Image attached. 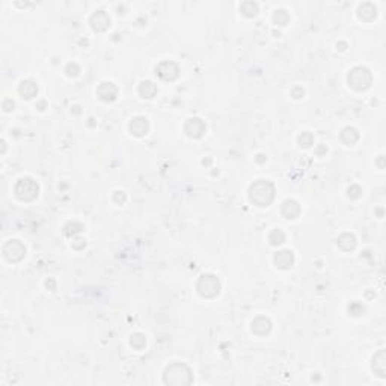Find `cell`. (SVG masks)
Returning <instances> with one entry per match:
<instances>
[{
  "label": "cell",
  "instance_id": "21",
  "mask_svg": "<svg viewBox=\"0 0 386 386\" xmlns=\"http://www.w3.org/2000/svg\"><path fill=\"white\" fill-rule=\"evenodd\" d=\"M285 238H287V236H285V233L282 231V230H273L271 231L270 234H268V241H270V244H273V246H281V244H284L285 243Z\"/></svg>",
  "mask_w": 386,
  "mask_h": 386
},
{
  "label": "cell",
  "instance_id": "7",
  "mask_svg": "<svg viewBox=\"0 0 386 386\" xmlns=\"http://www.w3.org/2000/svg\"><path fill=\"white\" fill-rule=\"evenodd\" d=\"M155 73H157V76L160 77L162 80L172 82V80H175V79L178 77L179 68H178V65H177L175 62H172V60H165V62H162L160 65L155 68Z\"/></svg>",
  "mask_w": 386,
  "mask_h": 386
},
{
  "label": "cell",
  "instance_id": "28",
  "mask_svg": "<svg viewBox=\"0 0 386 386\" xmlns=\"http://www.w3.org/2000/svg\"><path fill=\"white\" fill-rule=\"evenodd\" d=\"M347 195H349L350 199H357V198H360V195H362V189H360L357 184H353V186L349 187Z\"/></svg>",
  "mask_w": 386,
  "mask_h": 386
},
{
  "label": "cell",
  "instance_id": "11",
  "mask_svg": "<svg viewBox=\"0 0 386 386\" xmlns=\"http://www.w3.org/2000/svg\"><path fill=\"white\" fill-rule=\"evenodd\" d=\"M294 254L291 251H288V249H284V251H279L276 252L275 255V264L278 268L281 270H288L294 266Z\"/></svg>",
  "mask_w": 386,
  "mask_h": 386
},
{
  "label": "cell",
  "instance_id": "27",
  "mask_svg": "<svg viewBox=\"0 0 386 386\" xmlns=\"http://www.w3.org/2000/svg\"><path fill=\"white\" fill-rule=\"evenodd\" d=\"M65 73H66V76L68 77H76L79 73H80V68H79V65L77 63H68L66 65V68H65Z\"/></svg>",
  "mask_w": 386,
  "mask_h": 386
},
{
  "label": "cell",
  "instance_id": "12",
  "mask_svg": "<svg viewBox=\"0 0 386 386\" xmlns=\"http://www.w3.org/2000/svg\"><path fill=\"white\" fill-rule=\"evenodd\" d=\"M371 368H373L374 374H377L379 377H382V379L386 377V352L385 350H379L374 355Z\"/></svg>",
  "mask_w": 386,
  "mask_h": 386
},
{
  "label": "cell",
  "instance_id": "23",
  "mask_svg": "<svg viewBox=\"0 0 386 386\" xmlns=\"http://www.w3.org/2000/svg\"><path fill=\"white\" fill-rule=\"evenodd\" d=\"M288 21H290V15L287 14L285 9H278V11H275V14H273V23H275L276 26H287Z\"/></svg>",
  "mask_w": 386,
  "mask_h": 386
},
{
  "label": "cell",
  "instance_id": "19",
  "mask_svg": "<svg viewBox=\"0 0 386 386\" xmlns=\"http://www.w3.org/2000/svg\"><path fill=\"white\" fill-rule=\"evenodd\" d=\"M339 138H341V141L346 145L352 147V145H355L359 141V133H357V130L355 127H346L341 131V134H339Z\"/></svg>",
  "mask_w": 386,
  "mask_h": 386
},
{
  "label": "cell",
  "instance_id": "22",
  "mask_svg": "<svg viewBox=\"0 0 386 386\" xmlns=\"http://www.w3.org/2000/svg\"><path fill=\"white\" fill-rule=\"evenodd\" d=\"M240 12L246 17H255L258 12V5L255 2H244L240 6Z\"/></svg>",
  "mask_w": 386,
  "mask_h": 386
},
{
  "label": "cell",
  "instance_id": "14",
  "mask_svg": "<svg viewBox=\"0 0 386 386\" xmlns=\"http://www.w3.org/2000/svg\"><path fill=\"white\" fill-rule=\"evenodd\" d=\"M149 130V124L147 121V118L144 117H136L131 119L130 122V131L131 134L134 136H138V138H142V136H145Z\"/></svg>",
  "mask_w": 386,
  "mask_h": 386
},
{
  "label": "cell",
  "instance_id": "8",
  "mask_svg": "<svg viewBox=\"0 0 386 386\" xmlns=\"http://www.w3.org/2000/svg\"><path fill=\"white\" fill-rule=\"evenodd\" d=\"M184 131L186 134L189 136V138H193V139H199L204 136V133H206V124H204L202 119L199 118H192L186 122L184 125Z\"/></svg>",
  "mask_w": 386,
  "mask_h": 386
},
{
  "label": "cell",
  "instance_id": "24",
  "mask_svg": "<svg viewBox=\"0 0 386 386\" xmlns=\"http://www.w3.org/2000/svg\"><path fill=\"white\" fill-rule=\"evenodd\" d=\"M130 343H131L133 349L142 350V349L147 346V338H145V335H142V333H134V335L131 336V339H130Z\"/></svg>",
  "mask_w": 386,
  "mask_h": 386
},
{
  "label": "cell",
  "instance_id": "1",
  "mask_svg": "<svg viewBox=\"0 0 386 386\" xmlns=\"http://www.w3.org/2000/svg\"><path fill=\"white\" fill-rule=\"evenodd\" d=\"M249 199L258 207H267L275 199V186L267 179H258L249 187Z\"/></svg>",
  "mask_w": 386,
  "mask_h": 386
},
{
  "label": "cell",
  "instance_id": "13",
  "mask_svg": "<svg viewBox=\"0 0 386 386\" xmlns=\"http://www.w3.org/2000/svg\"><path fill=\"white\" fill-rule=\"evenodd\" d=\"M281 214L285 219H296L300 214V206L294 199H287L281 206Z\"/></svg>",
  "mask_w": 386,
  "mask_h": 386
},
{
  "label": "cell",
  "instance_id": "2",
  "mask_svg": "<svg viewBox=\"0 0 386 386\" xmlns=\"http://www.w3.org/2000/svg\"><path fill=\"white\" fill-rule=\"evenodd\" d=\"M163 382L166 385H174V386H184L190 385L193 382V374L190 368L184 364H172L165 370L163 374Z\"/></svg>",
  "mask_w": 386,
  "mask_h": 386
},
{
  "label": "cell",
  "instance_id": "3",
  "mask_svg": "<svg viewBox=\"0 0 386 386\" xmlns=\"http://www.w3.org/2000/svg\"><path fill=\"white\" fill-rule=\"evenodd\" d=\"M347 80L355 90H367L373 83V74L367 66H355L349 73Z\"/></svg>",
  "mask_w": 386,
  "mask_h": 386
},
{
  "label": "cell",
  "instance_id": "30",
  "mask_svg": "<svg viewBox=\"0 0 386 386\" xmlns=\"http://www.w3.org/2000/svg\"><path fill=\"white\" fill-rule=\"evenodd\" d=\"M377 166H379L380 169H383V168H385V165H383V155H380V158L377 160Z\"/></svg>",
  "mask_w": 386,
  "mask_h": 386
},
{
  "label": "cell",
  "instance_id": "4",
  "mask_svg": "<svg viewBox=\"0 0 386 386\" xmlns=\"http://www.w3.org/2000/svg\"><path fill=\"white\" fill-rule=\"evenodd\" d=\"M196 290L199 293V296L204 299H214L217 294L220 293V281L217 276L208 273V275H202L198 281Z\"/></svg>",
  "mask_w": 386,
  "mask_h": 386
},
{
  "label": "cell",
  "instance_id": "29",
  "mask_svg": "<svg viewBox=\"0 0 386 386\" xmlns=\"http://www.w3.org/2000/svg\"><path fill=\"white\" fill-rule=\"evenodd\" d=\"M125 199H127V196H125V193L122 190H118V192L113 193V201H115L117 204H124Z\"/></svg>",
  "mask_w": 386,
  "mask_h": 386
},
{
  "label": "cell",
  "instance_id": "25",
  "mask_svg": "<svg viewBox=\"0 0 386 386\" xmlns=\"http://www.w3.org/2000/svg\"><path fill=\"white\" fill-rule=\"evenodd\" d=\"M299 145L300 147H303V148H309L311 145H312V142H314V136L309 133V131H303L300 136H299Z\"/></svg>",
  "mask_w": 386,
  "mask_h": 386
},
{
  "label": "cell",
  "instance_id": "16",
  "mask_svg": "<svg viewBox=\"0 0 386 386\" xmlns=\"http://www.w3.org/2000/svg\"><path fill=\"white\" fill-rule=\"evenodd\" d=\"M18 92H20V95H21L23 98L30 100V98H33V97L38 94V85H36L33 80H25V82L20 83Z\"/></svg>",
  "mask_w": 386,
  "mask_h": 386
},
{
  "label": "cell",
  "instance_id": "5",
  "mask_svg": "<svg viewBox=\"0 0 386 386\" xmlns=\"http://www.w3.org/2000/svg\"><path fill=\"white\" fill-rule=\"evenodd\" d=\"M14 192L20 201H33L38 196L39 187L36 184V181H33L32 178H21L15 184Z\"/></svg>",
  "mask_w": 386,
  "mask_h": 386
},
{
  "label": "cell",
  "instance_id": "32",
  "mask_svg": "<svg viewBox=\"0 0 386 386\" xmlns=\"http://www.w3.org/2000/svg\"><path fill=\"white\" fill-rule=\"evenodd\" d=\"M263 157H264V155H261V154H260V155H258V158H257V160H258L260 163H263V162H264V158H263Z\"/></svg>",
  "mask_w": 386,
  "mask_h": 386
},
{
  "label": "cell",
  "instance_id": "15",
  "mask_svg": "<svg viewBox=\"0 0 386 386\" xmlns=\"http://www.w3.org/2000/svg\"><path fill=\"white\" fill-rule=\"evenodd\" d=\"M271 330V322L264 315H260L252 322V332L258 336H264Z\"/></svg>",
  "mask_w": 386,
  "mask_h": 386
},
{
  "label": "cell",
  "instance_id": "20",
  "mask_svg": "<svg viewBox=\"0 0 386 386\" xmlns=\"http://www.w3.org/2000/svg\"><path fill=\"white\" fill-rule=\"evenodd\" d=\"M139 94L144 97V98H152V97H155L157 95V86L152 83V82H149V80H145V82H142L141 85H139Z\"/></svg>",
  "mask_w": 386,
  "mask_h": 386
},
{
  "label": "cell",
  "instance_id": "9",
  "mask_svg": "<svg viewBox=\"0 0 386 386\" xmlns=\"http://www.w3.org/2000/svg\"><path fill=\"white\" fill-rule=\"evenodd\" d=\"M89 23H90V28L95 32H106L110 26V17L104 11H97L95 14H92Z\"/></svg>",
  "mask_w": 386,
  "mask_h": 386
},
{
  "label": "cell",
  "instance_id": "17",
  "mask_svg": "<svg viewBox=\"0 0 386 386\" xmlns=\"http://www.w3.org/2000/svg\"><path fill=\"white\" fill-rule=\"evenodd\" d=\"M357 17L362 20V21H373L376 20L377 17V9L373 3L370 2H365L362 3L359 8H357Z\"/></svg>",
  "mask_w": 386,
  "mask_h": 386
},
{
  "label": "cell",
  "instance_id": "31",
  "mask_svg": "<svg viewBox=\"0 0 386 386\" xmlns=\"http://www.w3.org/2000/svg\"><path fill=\"white\" fill-rule=\"evenodd\" d=\"M322 152H327V148L326 147H320L319 149H317V154H322Z\"/></svg>",
  "mask_w": 386,
  "mask_h": 386
},
{
  "label": "cell",
  "instance_id": "6",
  "mask_svg": "<svg viewBox=\"0 0 386 386\" xmlns=\"http://www.w3.org/2000/svg\"><path fill=\"white\" fill-rule=\"evenodd\" d=\"M25 255H26V247L18 240H9L3 246V257L9 263H18L25 258Z\"/></svg>",
  "mask_w": 386,
  "mask_h": 386
},
{
  "label": "cell",
  "instance_id": "10",
  "mask_svg": "<svg viewBox=\"0 0 386 386\" xmlns=\"http://www.w3.org/2000/svg\"><path fill=\"white\" fill-rule=\"evenodd\" d=\"M97 94H98L100 100L109 103V101H113V100L117 98V95H118V88L113 85V83H110V82H104V83H101V85L98 86Z\"/></svg>",
  "mask_w": 386,
  "mask_h": 386
},
{
  "label": "cell",
  "instance_id": "18",
  "mask_svg": "<svg viewBox=\"0 0 386 386\" xmlns=\"http://www.w3.org/2000/svg\"><path fill=\"white\" fill-rule=\"evenodd\" d=\"M336 244H338L339 249H343L344 252H349V251H353V249H355V246H356V238H355L353 234L344 233V234H341V236L338 237Z\"/></svg>",
  "mask_w": 386,
  "mask_h": 386
},
{
  "label": "cell",
  "instance_id": "26",
  "mask_svg": "<svg viewBox=\"0 0 386 386\" xmlns=\"http://www.w3.org/2000/svg\"><path fill=\"white\" fill-rule=\"evenodd\" d=\"M364 311H365V308L362 306V303H359V302H353V303H350V306H349V314H352L353 317L362 315V314H364Z\"/></svg>",
  "mask_w": 386,
  "mask_h": 386
}]
</instances>
